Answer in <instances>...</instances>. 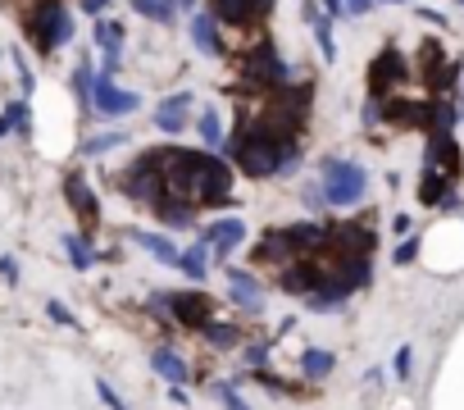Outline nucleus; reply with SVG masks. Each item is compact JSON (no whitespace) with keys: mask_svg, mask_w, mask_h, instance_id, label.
<instances>
[{"mask_svg":"<svg viewBox=\"0 0 464 410\" xmlns=\"http://www.w3.org/2000/svg\"><path fill=\"white\" fill-rule=\"evenodd\" d=\"M232 173L218 155L209 151H178V164L164 173V187L173 200L191 205V210H200V205H232Z\"/></svg>","mask_w":464,"mask_h":410,"instance_id":"f257e3e1","label":"nucleus"},{"mask_svg":"<svg viewBox=\"0 0 464 410\" xmlns=\"http://www.w3.org/2000/svg\"><path fill=\"white\" fill-rule=\"evenodd\" d=\"M223 155L237 164L246 178H278V173H296L301 164V142L296 146H278L269 137H237L232 132L223 142Z\"/></svg>","mask_w":464,"mask_h":410,"instance_id":"f03ea898","label":"nucleus"},{"mask_svg":"<svg viewBox=\"0 0 464 410\" xmlns=\"http://www.w3.org/2000/svg\"><path fill=\"white\" fill-rule=\"evenodd\" d=\"M19 19H24V42L37 55H55L60 46L73 42V15L64 10V0H37Z\"/></svg>","mask_w":464,"mask_h":410,"instance_id":"7ed1b4c3","label":"nucleus"},{"mask_svg":"<svg viewBox=\"0 0 464 410\" xmlns=\"http://www.w3.org/2000/svg\"><path fill=\"white\" fill-rule=\"evenodd\" d=\"M364 187H369V173L355 160H324V173H319L324 205H355Z\"/></svg>","mask_w":464,"mask_h":410,"instance_id":"20e7f679","label":"nucleus"},{"mask_svg":"<svg viewBox=\"0 0 464 410\" xmlns=\"http://www.w3.org/2000/svg\"><path fill=\"white\" fill-rule=\"evenodd\" d=\"M378 247V233L360 220H342V224H328V251L324 256H342V260H369Z\"/></svg>","mask_w":464,"mask_h":410,"instance_id":"39448f33","label":"nucleus"},{"mask_svg":"<svg viewBox=\"0 0 464 410\" xmlns=\"http://www.w3.org/2000/svg\"><path fill=\"white\" fill-rule=\"evenodd\" d=\"M169 297V319H173V328H205L209 319H218V306H214V297L209 292H200V288H182V292H164Z\"/></svg>","mask_w":464,"mask_h":410,"instance_id":"423d86ee","label":"nucleus"},{"mask_svg":"<svg viewBox=\"0 0 464 410\" xmlns=\"http://www.w3.org/2000/svg\"><path fill=\"white\" fill-rule=\"evenodd\" d=\"M119 191L128 196V200H137V205H155L169 196V187H164V173H155L146 160H132L123 173H119Z\"/></svg>","mask_w":464,"mask_h":410,"instance_id":"0eeeda50","label":"nucleus"},{"mask_svg":"<svg viewBox=\"0 0 464 410\" xmlns=\"http://www.w3.org/2000/svg\"><path fill=\"white\" fill-rule=\"evenodd\" d=\"M405 73H410V64H405V55H401L396 46L378 51L373 64H369V101H387V96H396Z\"/></svg>","mask_w":464,"mask_h":410,"instance_id":"6e6552de","label":"nucleus"},{"mask_svg":"<svg viewBox=\"0 0 464 410\" xmlns=\"http://www.w3.org/2000/svg\"><path fill=\"white\" fill-rule=\"evenodd\" d=\"M423 169H428V173H437V178H446V182H455V178H459L464 155H459V146H455V132H428Z\"/></svg>","mask_w":464,"mask_h":410,"instance_id":"1a4fd4ad","label":"nucleus"},{"mask_svg":"<svg viewBox=\"0 0 464 410\" xmlns=\"http://www.w3.org/2000/svg\"><path fill=\"white\" fill-rule=\"evenodd\" d=\"M141 105V96L137 92H128V87H119L114 78H96V87H92V110L96 114H105V119H123V114H132Z\"/></svg>","mask_w":464,"mask_h":410,"instance_id":"9d476101","label":"nucleus"},{"mask_svg":"<svg viewBox=\"0 0 464 410\" xmlns=\"http://www.w3.org/2000/svg\"><path fill=\"white\" fill-rule=\"evenodd\" d=\"M64 196H69V205H73V215H78V224L82 229H96L101 224V205H96V196H92V187H87V173H69L64 178Z\"/></svg>","mask_w":464,"mask_h":410,"instance_id":"9b49d317","label":"nucleus"},{"mask_svg":"<svg viewBox=\"0 0 464 410\" xmlns=\"http://www.w3.org/2000/svg\"><path fill=\"white\" fill-rule=\"evenodd\" d=\"M223 278H227V292H232V301H237L246 315H260V310H265V283H260L251 269H227Z\"/></svg>","mask_w":464,"mask_h":410,"instance_id":"f8f14e48","label":"nucleus"},{"mask_svg":"<svg viewBox=\"0 0 464 410\" xmlns=\"http://www.w3.org/2000/svg\"><path fill=\"white\" fill-rule=\"evenodd\" d=\"M314 288H319V260H292L287 269H278V292L314 297Z\"/></svg>","mask_w":464,"mask_h":410,"instance_id":"ddd939ff","label":"nucleus"},{"mask_svg":"<svg viewBox=\"0 0 464 410\" xmlns=\"http://www.w3.org/2000/svg\"><path fill=\"white\" fill-rule=\"evenodd\" d=\"M200 242H205L218 260H227L232 251H237V247L246 242V224H242V220H218V224H209V229H205V238H200Z\"/></svg>","mask_w":464,"mask_h":410,"instance_id":"4468645a","label":"nucleus"},{"mask_svg":"<svg viewBox=\"0 0 464 410\" xmlns=\"http://www.w3.org/2000/svg\"><path fill=\"white\" fill-rule=\"evenodd\" d=\"M187 114H191V92H173V96H164L155 105V128L169 132V137H178L187 128Z\"/></svg>","mask_w":464,"mask_h":410,"instance_id":"2eb2a0df","label":"nucleus"},{"mask_svg":"<svg viewBox=\"0 0 464 410\" xmlns=\"http://www.w3.org/2000/svg\"><path fill=\"white\" fill-rule=\"evenodd\" d=\"M292 260H296V251L287 247L283 229L278 233H265V242H256V265L260 269H287Z\"/></svg>","mask_w":464,"mask_h":410,"instance_id":"dca6fc26","label":"nucleus"},{"mask_svg":"<svg viewBox=\"0 0 464 410\" xmlns=\"http://www.w3.org/2000/svg\"><path fill=\"white\" fill-rule=\"evenodd\" d=\"M150 369H155L164 383H173V387H182V383L191 378V365H187L173 347H155V351H150Z\"/></svg>","mask_w":464,"mask_h":410,"instance_id":"f3484780","label":"nucleus"},{"mask_svg":"<svg viewBox=\"0 0 464 410\" xmlns=\"http://www.w3.org/2000/svg\"><path fill=\"white\" fill-rule=\"evenodd\" d=\"M191 42H196V51H205V55H223V33H218V24H214V15H191Z\"/></svg>","mask_w":464,"mask_h":410,"instance_id":"a211bd4d","label":"nucleus"},{"mask_svg":"<svg viewBox=\"0 0 464 410\" xmlns=\"http://www.w3.org/2000/svg\"><path fill=\"white\" fill-rule=\"evenodd\" d=\"M209 15H214V24H227V28H251L256 24L251 0H209Z\"/></svg>","mask_w":464,"mask_h":410,"instance_id":"6ab92c4d","label":"nucleus"},{"mask_svg":"<svg viewBox=\"0 0 464 410\" xmlns=\"http://www.w3.org/2000/svg\"><path fill=\"white\" fill-rule=\"evenodd\" d=\"M196 132H200V146L214 155V151H223V142H227V132H223V119H218V110L214 105H205L200 114H196Z\"/></svg>","mask_w":464,"mask_h":410,"instance_id":"aec40b11","label":"nucleus"},{"mask_svg":"<svg viewBox=\"0 0 464 410\" xmlns=\"http://www.w3.org/2000/svg\"><path fill=\"white\" fill-rule=\"evenodd\" d=\"M132 242H137L146 256H155L160 265H169V269H178V260H182V251H178L164 233H132Z\"/></svg>","mask_w":464,"mask_h":410,"instance_id":"412c9836","label":"nucleus"},{"mask_svg":"<svg viewBox=\"0 0 464 410\" xmlns=\"http://www.w3.org/2000/svg\"><path fill=\"white\" fill-rule=\"evenodd\" d=\"M333 369H337V356H333V351H324V347L301 351V374H305V383H324Z\"/></svg>","mask_w":464,"mask_h":410,"instance_id":"4be33fe9","label":"nucleus"},{"mask_svg":"<svg viewBox=\"0 0 464 410\" xmlns=\"http://www.w3.org/2000/svg\"><path fill=\"white\" fill-rule=\"evenodd\" d=\"M305 19L314 28V42H319V55L324 60H337V42H333V19L319 10V5H305Z\"/></svg>","mask_w":464,"mask_h":410,"instance_id":"5701e85b","label":"nucleus"},{"mask_svg":"<svg viewBox=\"0 0 464 410\" xmlns=\"http://www.w3.org/2000/svg\"><path fill=\"white\" fill-rule=\"evenodd\" d=\"M200 337H205L209 347H218V351L242 347V328H237V324H223V319H209V324L200 328Z\"/></svg>","mask_w":464,"mask_h":410,"instance_id":"b1692460","label":"nucleus"},{"mask_svg":"<svg viewBox=\"0 0 464 410\" xmlns=\"http://www.w3.org/2000/svg\"><path fill=\"white\" fill-rule=\"evenodd\" d=\"M155 215H160L169 229H196V210H191V205H182V200H173V196H164V200L155 205Z\"/></svg>","mask_w":464,"mask_h":410,"instance_id":"393cba45","label":"nucleus"},{"mask_svg":"<svg viewBox=\"0 0 464 410\" xmlns=\"http://www.w3.org/2000/svg\"><path fill=\"white\" fill-rule=\"evenodd\" d=\"M123 24H114V19H101L96 24V46L105 51V60H119V51H123Z\"/></svg>","mask_w":464,"mask_h":410,"instance_id":"a878e982","label":"nucleus"},{"mask_svg":"<svg viewBox=\"0 0 464 410\" xmlns=\"http://www.w3.org/2000/svg\"><path fill=\"white\" fill-rule=\"evenodd\" d=\"M64 256L73 260V269H92V265H96V251H92L87 233H69V238H64Z\"/></svg>","mask_w":464,"mask_h":410,"instance_id":"bb28decb","label":"nucleus"},{"mask_svg":"<svg viewBox=\"0 0 464 410\" xmlns=\"http://www.w3.org/2000/svg\"><path fill=\"white\" fill-rule=\"evenodd\" d=\"M132 10L141 19H155V24H169L173 10H178V0H132Z\"/></svg>","mask_w":464,"mask_h":410,"instance_id":"cd10ccee","label":"nucleus"},{"mask_svg":"<svg viewBox=\"0 0 464 410\" xmlns=\"http://www.w3.org/2000/svg\"><path fill=\"white\" fill-rule=\"evenodd\" d=\"M446 191H450V182L423 169V178H419V200H423V205H432V210H437V200H441Z\"/></svg>","mask_w":464,"mask_h":410,"instance_id":"c85d7f7f","label":"nucleus"},{"mask_svg":"<svg viewBox=\"0 0 464 410\" xmlns=\"http://www.w3.org/2000/svg\"><path fill=\"white\" fill-rule=\"evenodd\" d=\"M205 256H209V247H205V242H196V247H187V251H182L178 269H182L187 278H205Z\"/></svg>","mask_w":464,"mask_h":410,"instance_id":"c756f323","label":"nucleus"},{"mask_svg":"<svg viewBox=\"0 0 464 410\" xmlns=\"http://www.w3.org/2000/svg\"><path fill=\"white\" fill-rule=\"evenodd\" d=\"M0 114H5L10 119V128L19 132V137H33V119H28V101H10L5 110H0Z\"/></svg>","mask_w":464,"mask_h":410,"instance_id":"7c9ffc66","label":"nucleus"},{"mask_svg":"<svg viewBox=\"0 0 464 410\" xmlns=\"http://www.w3.org/2000/svg\"><path fill=\"white\" fill-rule=\"evenodd\" d=\"M269 351H274L269 342H246V347H242V360H246V369H251V374L269 369Z\"/></svg>","mask_w":464,"mask_h":410,"instance_id":"2f4dec72","label":"nucleus"},{"mask_svg":"<svg viewBox=\"0 0 464 410\" xmlns=\"http://www.w3.org/2000/svg\"><path fill=\"white\" fill-rule=\"evenodd\" d=\"M123 142H128V132L114 128V132H101V137L82 142V151H87V155H105V151H114V146H123Z\"/></svg>","mask_w":464,"mask_h":410,"instance_id":"473e14b6","label":"nucleus"},{"mask_svg":"<svg viewBox=\"0 0 464 410\" xmlns=\"http://www.w3.org/2000/svg\"><path fill=\"white\" fill-rule=\"evenodd\" d=\"M214 396H218V405H223V410H251V405L242 401L237 383H214Z\"/></svg>","mask_w":464,"mask_h":410,"instance_id":"72a5a7b5","label":"nucleus"},{"mask_svg":"<svg viewBox=\"0 0 464 410\" xmlns=\"http://www.w3.org/2000/svg\"><path fill=\"white\" fill-rule=\"evenodd\" d=\"M92 87H96L92 69H87V64H78V69H73V92H78V101H82L87 110H92Z\"/></svg>","mask_w":464,"mask_h":410,"instance_id":"f704fd0d","label":"nucleus"},{"mask_svg":"<svg viewBox=\"0 0 464 410\" xmlns=\"http://www.w3.org/2000/svg\"><path fill=\"white\" fill-rule=\"evenodd\" d=\"M46 315H51V319H55L60 328H78V315H73V310H69L64 301H55V297L46 301Z\"/></svg>","mask_w":464,"mask_h":410,"instance_id":"c9c22d12","label":"nucleus"},{"mask_svg":"<svg viewBox=\"0 0 464 410\" xmlns=\"http://www.w3.org/2000/svg\"><path fill=\"white\" fill-rule=\"evenodd\" d=\"M96 396H101V401H105L110 410H128V401H123V396H119V392L110 387V378H96Z\"/></svg>","mask_w":464,"mask_h":410,"instance_id":"e433bc0d","label":"nucleus"},{"mask_svg":"<svg viewBox=\"0 0 464 410\" xmlns=\"http://www.w3.org/2000/svg\"><path fill=\"white\" fill-rule=\"evenodd\" d=\"M14 73H19V92H24V96H28V92H33V83H37V78H33V64H28V60H24V55H19V51H14Z\"/></svg>","mask_w":464,"mask_h":410,"instance_id":"4c0bfd02","label":"nucleus"},{"mask_svg":"<svg viewBox=\"0 0 464 410\" xmlns=\"http://www.w3.org/2000/svg\"><path fill=\"white\" fill-rule=\"evenodd\" d=\"M392 369H396V378H410V369H414V356H410V347H401V351L392 356Z\"/></svg>","mask_w":464,"mask_h":410,"instance_id":"58836bf2","label":"nucleus"},{"mask_svg":"<svg viewBox=\"0 0 464 410\" xmlns=\"http://www.w3.org/2000/svg\"><path fill=\"white\" fill-rule=\"evenodd\" d=\"M414 256H419V238H405V242L396 247V265H410Z\"/></svg>","mask_w":464,"mask_h":410,"instance_id":"ea45409f","label":"nucleus"},{"mask_svg":"<svg viewBox=\"0 0 464 410\" xmlns=\"http://www.w3.org/2000/svg\"><path fill=\"white\" fill-rule=\"evenodd\" d=\"M0 278H5V283H19V260H14V256H0Z\"/></svg>","mask_w":464,"mask_h":410,"instance_id":"a19ab883","label":"nucleus"},{"mask_svg":"<svg viewBox=\"0 0 464 410\" xmlns=\"http://www.w3.org/2000/svg\"><path fill=\"white\" fill-rule=\"evenodd\" d=\"M78 10H82V15H96V19H105L110 0H78Z\"/></svg>","mask_w":464,"mask_h":410,"instance_id":"79ce46f5","label":"nucleus"},{"mask_svg":"<svg viewBox=\"0 0 464 410\" xmlns=\"http://www.w3.org/2000/svg\"><path fill=\"white\" fill-rule=\"evenodd\" d=\"M437 210H446V215H455V210H459V196H455V187H450V191L437 200Z\"/></svg>","mask_w":464,"mask_h":410,"instance_id":"37998d69","label":"nucleus"},{"mask_svg":"<svg viewBox=\"0 0 464 410\" xmlns=\"http://www.w3.org/2000/svg\"><path fill=\"white\" fill-rule=\"evenodd\" d=\"M373 0H346V15H369Z\"/></svg>","mask_w":464,"mask_h":410,"instance_id":"c03bdc74","label":"nucleus"},{"mask_svg":"<svg viewBox=\"0 0 464 410\" xmlns=\"http://www.w3.org/2000/svg\"><path fill=\"white\" fill-rule=\"evenodd\" d=\"M274 5H278V0H251V15H256V19H265Z\"/></svg>","mask_w":464,"mask_h":410,"instance_id":"a18cd8bd","label":"nucleus"},{"mask_svg":"<svg viewBox=\"0 0 464 410\" xmlns=\"http://www.w3.org/2000/svg\"><path fill=\"white\" fill-rule=\"evenodd\" d=\"M305 205H310V210H324V191L310 187V191H305Z\"/></svg>","mask_w":464,"mask_h":410,"instance_id":"49530a36","label":"nucleus"},{"mask_svg":"<svg viewBox=\"0 0 464 410\" xmlns=\"http://www.w3.org/2000/svg\"><path fill=\"white\" fill-rule=\"evenodd\" d=\"M324 10H328V19H337V15H346V0H324Z\"/></svg>","mask_w":464,"mask_h":410,"instance_id":"de8ad7c7","label":"nucleus"},{"mask_svg":"<svg viewBox=\"0 0 464 410\" xmlns=\"http://www.w3.org/2000/svg\"><path fill=\"white\" fill-rule=\"evenodd\" d=\"M392 229H396V233L405 238V233H410V215H396V220H392Z\"/></svg>","mask_w":464,"mask_h":410,"instance_id":"09e8293b","label":"nucleus"},{"mask_svg":"<svg viewBox=\"0 0 464 410\" xmlns=\"http://www.w3.org/2000/svg\"><path fill=\"white\" fill-rule=\"evenodd\" d=\"M5 132H10V119H5V114H0V137H5Z\"/></svg>","mask_w":464,"mask_h":410,"instance_id":"8fccbe9b","label":"nucleus"},{"mask_svg":"<svg viewBox=\"0 0 464 410\" xmlns=\"http://www.w3.org/2000/svg\"><path fill=\"white\" fill-rule=\"evenodd\" d=\"M178 5H182V10H191V5H196V0H178Z\"/></svg>","mask_w":464,"mask_h":410,"instance_id":"3c124183","label":"nucleus"},{"mask_svg":"<svg viewBox=\"0 0 464 410\" xmlns=\"http://www.w3.org/2000/svg\"><path fill=\"white\" fill-rule=\"evenodd\" d=\"M373 5H378V0H373ZM392 5H401V0H392Z\"/></svg>","mask_w":464,"mask_h":410,"instance_id":"603ef678","label":"nucleus"},{"mask_svg":"<svg viewBox=\"0 0 464 410\" xmlns=\"http://www.w3.org/2000/svg\"><path fill=\"white\" fill-rule=\"evenodd\" d=\"M459 5H464V0H459Z\"/></svg>","mask_w":464,"mask_h":410,"instance_id":"864d4df0","label":"nucleus"}]
</instances>
